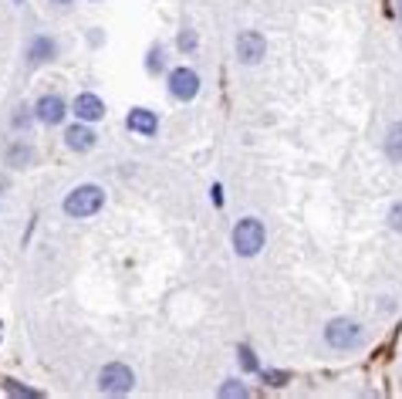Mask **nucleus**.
<instances>
[{"label": "nucleus", "instance_id": "f257e3e1", "mask_svg": "<svg viewBox=\"0 0 402 399\" xmlns=\"http://www.w3.org/2000/svg\"><path fill=\"white\" fill-rule=\"evenodd\" d=\"M102 203H105V193L88 183V186H78L65 197V213L68 217H91V213L102 210Z\"/></svg>", "mask_w": 402, "mask_h": 399}, {"label": "nucleus", "instance_id": "f03ea898", "mask_svg": "<svg viewBox=\"0 0 402 399\" xmlns=\"http://www.w3.org/2000/svg\"><path fill=\"white\" fill-rule=\"evenodd\" d=\"M234 247H237V254H243V257H254L264 247V224L254 220V217L241 220L234 227Z\"/></svg>", "mask_w": 402, "mask_h": 399}, {"label": "nucleus", "instance_id": "7ed1b4c3", "mask_svg": "<svg viewBox=\"0 0 402 399\" xmlns=\"http://www.w3.org/2000/svg\"><path fill=\"white\" fill-rule=\"evenodd\" d=\"M324 338L331 349H355V345H362V328L348 319H335L324 328Z\"/></svg>", "mask_w": 402, "mask_h": 399}, {"label": "nucleus", "instance_id": "20e7f679", "mask_svg": "<svg viewBox=\"0 0 402 399\" xmlns=\"http://www.w3.org/2000/svg\"><path fill=\"white\" fill-rule=\"evenodd\" d=\"M132 382H135V376H132V369H129V365H122V362L105 365V369H102V376H98L102 393H112V396L129 393V389H132Z\"/></svg>", "mask_w": 402, "mask_h": 399}, {"label": "nucleus", "instance_id": "39448f33", "mask_svg": "<svg viewBox=\"0 0 402 399\" xmlns=\"http://www.w3.org/2000/svg\"><path fill=\"white\" fill-rule=\"evenodd\" d=\"M169 91H172V98H179V102L197 98V91H200V75H197L193 68H176V72L169 75Z\"/></svg>", "mask_w": 402, "mask_h": 399}, {"label": "nucleus", "instance_id": "423d86ee", "mask_svg": "<svg viewBox=\"0 0 402 399\" xmlns=\"http://www.w3.org/2000/svg\"><path fill=\"white\" fill-rule=\"evenodd\" d=\"M264 51H267V44H264V38L257 31H243L237 38V54H241L243 65H257L264 58Z\"/></svg>", "mask_w": 402, "mask_h": 399}, {"label": "nucleus", "instance_id": "0eeeda50", "mask_svg": "<svg viewBox=\"0 0 402 399\" xmlns=\"http://www.w3.org/2000/svg\"><path fill=\"white\" fill-rule=\"evenodd\" d=\"M75 116H78V122H98V119H105V102H102L98 95L85 91V95H78V98H75Z\"/></svg>", "mask_w": 402, "mask_h": 399}, {"label": "nucleus", "instance_id": "6e6552de", "mask_svg": "<svg viewBox=\"0 0 402 399\" xmlns=\"http://www.w3.org/2000/svg\"><path fill=\"white\" fill-rule=\"evenodd\" d=\"M38 119L44 125H58V122L65 119V102L58 95H44L38 102Z\"/></svg>", "mask_w": 402, "mask_h": 399}, {"label": "nucleus", "instance_id": "1a4fd4ad", "mask_svg": "<svg viewBox=\"0 0 402 399\" xmlns=\"http://www.w3.org/2000/svg\"><path fill=\"white\" fill-rule=\"evenodd\" d=\"M125 125H129L132 132H142V136H153V132L159 129L156 112H149V109H132V112H129V119H125Z\"/></svg>", "mask_w": 402, "mask_h": 399}, {"label": "nucleus", "instance_id": "9d476101", "mask_svg": "<svg viewBox=\"0 0 402 399\" xmlns=\"http://www.w3.org/2000/svg\"><path fill=\"white\" fill-rule=\"evenodd\" d=\"M65 142H68V149L88 153V149L95 146V132H91V129H85V125H71V129L65 132Z\"/></svg>", "mask_w": 402, "mask_h": 399}, {"label": "nucleus", "instance_id": "9b49d317", "mask_svg": "<svg viewBox=\"0 0 402 399\" xmlns=\"http://www.w3.org/2000/svg\"><path fill=\"white\" fill-rule=\"evenodd\" d=\"M54 51H58V47H54L51 38H34L31 47H27V61H31V65H44L47 58H54Z\"/></svg>", "mask_w": 402, "mask_h": 399}, {"label": "nucleus", "instance_id": "f8f14e48", "mask_svg": "<svg viewBox=\"0 0 402 399\" xmlns=\"http://www.w3.org/2000/svg\"><path fill=\"white\" fill-rule=\"evenodd\" d=\"M386 153H389V160L402 162V122H396V125L389 129V139H386Z\"/></svg>", "mask_w": 402, "mask_h": 399}, {"label": "nucleus", "instance_id": "ddd939ff", "mask_svg": "<svg viewBox=\"0 0 402 399\" xmlns=\"http://www.w3.org/2000/svg\"><path fill=\"white\" fill-rule=\"evenodd\" d=\"M31 146H10V153H7V162L10 166H24V162H31Z\"/></svg>", "mask_w": 402, "mask_h": 399}, {"label": "nucleus", "instance_id": "4468645a", "mask_svg": "<svg viewBox=\"0 0 402 399\" xmlns=\"http://www.w3.org/2000/svg\"><path fill=\"white\" fill-rule=\"evenodd\" d=\"M241 365L247 372H257V359H254V352H250L247 345H241Z\"/></svg>", "mask_w": 402, "mask_h": 399}, {"label": "nucleus", "instance_id": "2eb2a0df", "mask_svg": "<svg viewBox=\"0 0 402 399\" xmlns=\"http://www.w3.org/2000/svg\"><path fill=\"white\" fill-rule=\"evenodd\" d=\"M264 382H271V386H284V382H287V372H278V369H267V372H264Z\"/></svg>", "mask_w": 402, "mask_h": 399}, {"label": "nucleus", "instance_id": "dca6fc26", "mask_svg": "<svg viewBox=\"0 0 402 399\" xmlns=\"http://www.w3.org/2000/svg\"><path fill=\"white\" fill-rule=\"evenodd\" d=\"M3 386H7V393H17V396H38L34 389H27V386H17L14 379H3Z\"/></svg>", "mask_w": 402, "mask_h": 399}, {"label": "nucleus", "instance_id": "f3484780", "mask_svg": "<svg viewBox=\"0 0 402 399\" xmlns=\"http://www.w3.org/2000/svg\"><path fill=\"white\" fill-rule=\"evenodd\" d=\"M220 396H247V386H241V382H227V386L220 389Z\"/></svg>", "mask_w": 402, "mask_h": 399}, {"label": "nucleus", "instance_id": "a211bd4d", "mask_svg": "<svg viewBox=\"0 0 402 399\" xmlns=\"http://www.w3.org/2000/svg\"><path fill=\"white\" fill-rule=\"evenodd\" d=\"M389 227L402 234V203H396V206H392V213H389Z\"/></svg>", "mask_w": 402, "mask_h": 399}, {"label": "nucleus", "instance_id": "6ab92c4d", "mask_svg": "<svg viewBox=\"0 0 402 399\" xmlns=\"http://www.w3.org/2000/svg\"><path fill=\"white\" fill-rule=\"evenodd\" d=\"M146 68H149V72H159L162 68V47H153V51H149V65H146Z\"/></svg>", "mask_w": 402, "mask_h": 399}, {"label": "nucleus", "instance_id": "aec40b11", "mask_svg": "<svg viewBox=\"0 0 402 399\" xmlns=\"http://www.w3.org/2000/svg\"><path fill=\"white\" fill-rule=\"evenodd\" d=\"M179 47L186 51V47H197V38L193 34H179Z\"/></svg>", "mask_w": 402, "mask_h": 399}, {"label": "nucleus", "instance_id": "412c9836", "mask_svg": "<svg viewBox=\"0 0 402 399\" xmlns=\"http://www.w3.org/2000/svg\"><path fill=\"white\" fill-rule=\"evenodd\" d=\"M0 186H7V180H3V176H0Z\"/></svg>", "mask_w": 402, "mask_h": 399}, {"label": "nucleus", "instance_id": "4be33fe9", "mask_svg": "<svg viewBox=\"0 0 402 399\" xmlns=\"http://www.w3.org/2000/svg\"><path fill=\"white\" fill-rule=\"evenodd\" d=\"M54 3H71V0H54Z\"/></svg>", "mask_w": 402, "mask_h": 399}, {"label": "nucleus", "instance_id": "5701e85b", "mask_svg": "<svg viewBox=\"0 0 402 399\" xmlns=\"http://www.w3.org/2000/svg\"><path fill=\"white\" fill-rule=\"evenodd\" d=\"M399 21H402V3H399Z\"/></svg>", "mask_w": 402, "mask_h": 399}]
</instances>
